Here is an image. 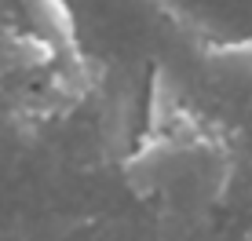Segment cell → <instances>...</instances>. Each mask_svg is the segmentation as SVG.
Here are the masks:
<instances>
[{
    "mask_svg": "<svg viewBox=\"0 0 252 241\" xmlns=\"http://www.w3.org/2000/svg\"><path fill=\"white\" fill-rule=\"evenodd\" d=\"M230 146L190 117L154 124L128 157V186L164 212H205L230 190Z\"/></svg>",
    "mask_w": 252,
    "mask_h": 241,
    "instance_id": "6da1fadb",
    "label": "cell"
}]
</instances>
